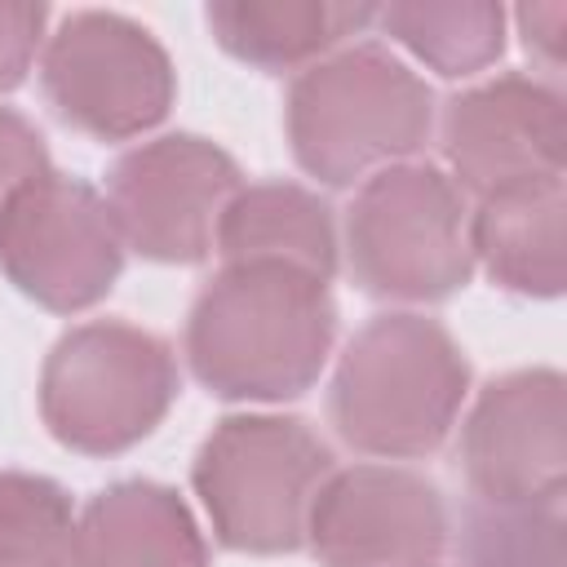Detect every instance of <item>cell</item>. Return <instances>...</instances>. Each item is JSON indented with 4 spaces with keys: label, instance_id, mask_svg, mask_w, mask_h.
<instances>
[{
    "label": "cell",
    "instance_id": "1",
    "mask_svg": "<svg viewBox=\"0 0 567 567\" xmlns=\"http://www.w3.org/2000/svg\"><path fill=\"white\" fill-rule=\"evenodd\" d=\"M337 337L328 284L288 266H221L186 319V363L217 399L279 403L306 394Z\"/></svg>",
    "mask_w": 567,
    "mask_h": 567
},
{
    "label": "cell",
    "instance_id": "2",
    "mask_svg": "<svg viewBox=\"0 0 567 567\" xmlns=\"http://www.w3.org/2000/svg\"><path fill=\"white\" fill-rule=\"evenodd\" d=\"M465 390L470 363L443 323L425 315H381L341 350L328 416L354 452L408 461L452 434Z\"/></svg>",
    "mask_w": 567,
    "mask_h": 567
},
{
    "label": "cell",
    "instance_id": "3",
    "mask_svg": "<svg viewBox=\"0 0 567 567\" xmlns=\"http://www.w3.org/2000/svg\"><path fill=\"white\" fill-rule=\"evenodd\" d=\"M284 120L297 164L323 186H350L425 146L434 93L390 49L350 44L292 80Z\"/></svg>",
    "mask_w": 567,
    "mask_h": 567
},
{
    "label": "cell",
    "instance_id": "4",
    "mask_svg": "<svg viewBox=\"0 0 567 567\" xmlns=\"http://www.w3.org/2000/svg\"><path fill=\"white\" fill-rule=\"evenodd\" d=\"M328 443L301 416H226L195 456V492L226 549L288 554L332 474Z\"/></svg>",
    "mask_w": 567,
    "mask_h": 567
},
{
    "label": "cell",
    "instance_id": "5",
    "mask_svg": "<svg viewBox=\"0 0 567 567\" xmlns=\"http://www.w3.org/2000/svg\"><path fill=\"white\" fill-rule=\"evenodd\" d=\"M182 390L173 346L124 319H93L58 337L40 372L49 434L84 456L142 443Z\"/></svg>",
    "mask_w": 567,
    "mask_h": 567
},
{
    "label": "cell",
    "instance_id": "6",
    "mask_svg": "<svg viewBox=\"0 0 567 567\" xmlns=\"http://www.w3.org/2000/svg\"><path fill=\"white\" fill-rule=\"evenodd\" d=\"M346 257L363 292L443 301L470 284V213L461 186L434 164L372 173L346 208Z\"/></svg>",
    "mask_w": 567,
    "mask_h": 567
},
{
    "label": "cell",
    "instance_id": "7",
    "mask_svg": "<svg viewBox=\"0 0 567 567\" xmlns=\"http://www.w3.org/2000/svg\"><path fill=\"white\" fill-rule=\"evenodd\" d=\"M40 84L58 120L97 142L155 128L177 93L164 44L111 9H75L58 22L40 58Z\"/></svg>",
    "mask_w": 567,
    "mask_h": 567
},
{
    "label": "cell",
    "instance_id": "8",
    "mask_svg": "<svg viewBox=\"0 0 567 567\" xmlns=\"http://www.w3.org/2000/svg\"><path fill=\"white\" fill-rule=\"evenodd\" d=\"M124 244L106 199L66 173L44 168L0 213V270L53 315L89 310L111 292Z\"/></svg>",
    "mask_w": 567,
    "mask_h": 567
},
{
    "label": "cell",
    "instance_id": "9",
    "mask_svg": "<svg viewBox=\"0 0 567 567\" xmlns=\"http://www.w3.org/2000/svg\"><path fill=\"white\" fill-rule=\"evenodd\" d=\"M239 164L195 133H168L124 151L106 173V208L120 244L168 266L213 252L217 221L239 190Z\"/></svg>",
    "mask_w": 567,
    "mask_h": 567
},
{
    "label": "cell",
    "instance_id": "10",
    "mask_svg": "<svg viewBox=\"0 0 567 567\" xmlns=\"http://www.w3.org/2000/svg\"><path fill=\"white\" fill-rule=\"evenodd\" d=\"M447 532L443 492L403 465L332 470L306 518L323 567H439Z\"/></svg>",
    "mask_w": 567,
    "mask_h": 567
},
{
    "label": "cell",
    "instance_id": "11",
    "mask_svg": "<svg viewBox=\"0 0 567 567\" xmlns=\"http://www.w3.org/2000/svg\"><path fill=\"white\" fill-rule=\"evenodd\" d=\"M461 465L478 501H563V377L554 368H523L496 377L461 425Z\"/></svg>",
    "mask_w": 567,
    "mask_h": 567
},
{
    "label": "cell",
    "instance_id": "12",
    "mask_svg": "<svg viewBox=\"0 0 567 567\" xmlns=\"http://www.w3.org/2000/svg\"><path fill=\"white\" fill-rule=\"evenodd\" d=\"M563 93L532 75H496L443 111L452 182L478 199L514 182L563 173Z\"/></svg>",
    "mask_w": 567,
    "mask_h": 567
},
{
    "label": "cell",
    "instance_id": "13",
    "mask_svg": "<svg viewBox=\"0 0 567 567\" xmlns=\"http://www.w3.org/2000/svg\"><path fill=\"white\" fill-rule=\"evenodd\" d=\"M470 257L523 297H558L567 284V190L563 173L492 190L470 213Z\"/></svg>",
    "mask_w": 567,
    "mask_h": 567
},
{
    "label": "cell",
    "instance_id": "14",
    "mask_svg": "<svg viewBox=\"0 0 567 567\" xmlns=\"http://www.w3.org/2000/svg\"><path fill=\"white\" fill-rule=\"evenodd\" d=\"M66 567H208V549L173 487L120 478L75 518Z\"/></svg>",
    "mask_w": 567,
    "mask_h": 567
},
{
    "label": "cell",
    "instance_id": "15",
    "mask_svg": "<svg viewBox=\"0 0 567 567\" xmlns=\"http://www.w3.org/2000/svg\"><path fill=\"white\" fill-rule=\"evenodd\" d=\"M213 248L226 257V266L266 261V266H288V270L315 275L323 284L337 275L332 208L297 182L239 186L217 221Z\"/></svg>",
    "mask_w": 567,
    "mask_h": 567
},
{
    "label": "cell",
    "instance_id": "16",
    "mask_svg": "<svg viewBox=\"0 0 567 567\" xmlns=\"http://www.w3.org/2000/svg\"><path fill=\"white\" fill-rule=\"evenodd\" d=\"M204 18L230 58L261 71H288L368 27L372 9L332 0H221L208 4Z\"/></svg>",
    "mask_w": 567,
    "mask_h": 567
},
{
    "label": "cell",
    "instance_id": "17",
    "mask_svg": "<svg viewBox=\"0 0 567 567\" xmlns=\"http://www.w3.org/2000/svg\"><path fill=\"white\" fill-rule=\"evenodd\" d=\"M372 22L430 71L456 80L492 66L505 49V9L487 0H447V4H381Z\"/></svg>",
    "mask_w": 567,
    "mask_h": 567
},
{
    "label": "cell",
    "instance_id": "18",
    "mask_svg": "<svg viewBox=\"0 0 567 567\" xmlns=\"http://www.w3.org/2000/svg\"><path fill=\"white\" fill-rule=\"evenodd\" d=\"M563 501H470L461 514V567H567Z\"/></svg>",
    "mask_w": 567,
    "mask_h": 567
},
{
    "label": "cell",
    "instance_id": "19",
    "mask_svg": "<svg viewBox=\"0 0 567 567\" xmlns=\"http://www.w3.org/2000/svg\"><path fill=\"white\" fill-rule=\"evenodd\" d=\"M75 514L62 483L0 470V567H66Z\"/></svg>",
    "mask_w": 567,
    "mask_h": 567
},
{
    "label": "cell",
    "instance_id": "20",
    "mask_svg": "<svg viewBox=\"0 0 567 567\" xmlns=\"http://www.w3.org/2000/svg\"><path fill=\"white\" fill-rule=\"evenodd\" d=\"M44 168H49V151H44L40 128L27 115L0 106V213Z\"/></svg>",
    "mask_w": 567,
    "mask_h": 567
},
{
    "label": "cell",
    "instance_id": "21",
    "mask_svg": "<svg viewBox=\"0 0 567 567\" xmlns=\"http://www.w3.org/2000/svg\"><path fill=\"white\" fill-rule=\"evenodd\" d=\"M44 4H0V93L27 80L31 58L44 40Z\"/></svg>",
    "mask_w": 567,
    "mask_h": 567
},
{
    "label": "cell",
    "instance_id": "22",
    "mask_svg": "<svg viewBox=\"0 0 567 567\" xmlns=\"http://www.w3.org/2000/svg\"><path fill=\"white\" fill-rule=\"evenodd\" d=\"M514 18H518V31H523V44H527L545 66H558V62H563L567 4H563V0H549V4H523Z\"/></svg>",
    "mask_w": 567,
    "mask_h": 567
}]
</instances>
